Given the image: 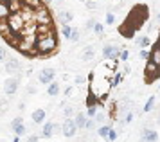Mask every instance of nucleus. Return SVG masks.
Wrapping results in <instances>:
<instances>
[{"label":"nucleus","instance_id":"obj_1","mask_svg":"<svg viewBox=\"0 0 160 142\" xmlns=\"http://www.w3.org/2000/svg\"><path fill=\"white\" fill-rule=\"evenodd\" d=\"M8 14L0 18V38L29 59L59 52V34L47 0H4Z\"/></svg>","mask_w":160,"mask_h":142},{"label":"nucleus","instance_id":"obj_2","mask_svg":"<svg viewBox=\"0 0 160 142\" xmlns=\"http://www.w3.org/2000/svg\"><path fill=\"white\" fill-rule=\"evenodd\" d=\"M149 18V9L146 4H135V6L130 9L128 16L124 18V22L119 25V34L122 38H135L137 31L142 29L144 22Z\"/></svg>","mask_w":160,"mask_h":142},{"label":"nucleus","instance_id":"obj_3","mask_svg":"<svg viewBox=\"0 0 160 142\" xmlns=\"http://www.w3.org/2000/svg\"><path fill=\"white\" fill-rule=\"evenodd\" d=\"M146 59L148 61H146V67H144V83L146 85H153L160 79V31Z\"/></svg>","mask_w":160,"mask_h":142},{"label":"nucleus","instance_id":"obj_4","mask_svg":"<svg viewBox=\"0 0 160 142\" xmlns=\"http://www.w3.org/2000/svg\"><path fill=\"white\" fill-rule=\"evenodd\" d=\"M18 85H20L18 78L11 76V78H8L4 81V92L8 94V95H13V94H16V90H18Z\"/></svg>","mask_w":160,"mask_h":142},{"label":"nucleus","instance_id":"obj_5","mask_svg":"<svg viewBox=\"0 0 160 142\" xmlns=\"http://www.w3.org/2000/svg\"><path fill=\"white\" fill-rule=\"evenodd\" d=\"M61 131H63V135L65 137H74L76 135V131H78V126H76V122L68 117V119H65V122H63Z\"/></svg>","mask_w":160,"mask_h":142},{"label":"nucleus","instance_id":"obj_6","mask_svg":"<svg viewBox=\"0 0 160 142\" xmlns=\"http://www.w3.org/2000/svg\"><path fill=\"white\" fill-rule=\"evenodd\" d=\"M54 78H56V70H54V68H43V70L38 74L40 83H43V85L51 83V81H54Z\"/></svg>","mask_w":160,"mask_h":142},{"label":"nucleus","instance_id":"obj_7","mask_svg":"<svg viewBox=\"0 0 160 142\" xmlns=\"http://www.w3.org/2000/svg\"><path fill=\"white\" fill-rule=\"evenodd\" d=\"M22 68V65L18 59L15 58H8V61H6V72L8 74H18V70Z\"/></svg>","mask_w":160,"mask_h":142},{"label":"nucleus","instance_id":"obj_8","mask_svg":"<svg viewBox=\"0 0 160 142\" xmlns=\"http://www.w3.org/2000/svg\"><path fill=\"white\" fill-rule=\"evenodd\" d=\"M11 128H13V131H15L18 137H22L27 129H25V126H23V119L22 117H15L13 119V122H11Z\"/></svg>","mask_w":160,"mask_h":142},{"label":"nucleus","instance_id":"obj_9","mask_svg":"<svg viewBox=\"0 0 160 142\" xmlns=\"http://www.w3.org/2000/svg\"><path fill=\"white\" fill-rule=\"evenodd\" d=\"M102 56L106 58V59H117L119 58V50H117L115 45H106L102 49Z\"/></svg>","mask_w":160,"mask_h":142},{"label":"nucleus","instance_id":"obj_10","mask_svg":"<svg viewBox=\"0 0 160 142\" xmlns=\"http://www.w3.org/2000/svg\"><path fill=\"white\" fill-rule=\"evenodd\" d=\"M45 117H47V114H45V110H42V108H38V110L32 112V121L36 122V124H42Z\"/></svg>","mask_w":160,"mask_h":142},{"label":"nucleus","instance_id":"obj_11","mask_svg":"<svg viewBox=\"0 0 160 142\" xmlns=\"http://www.w3.org/2000/svg\"><path fill=\"white\" fill-rule=\"evenodd\" d=\"M58 128V124L56 122H45V126H43V133L42 135L43 137H52V133H54V129Z\"/></svg>","mask_w":160,"mask_h":142},{"label":"nucleus","instance_id":"obj_12","mask_svg":"<svg viewBox=\"0 0 160 142\" xmlns=\"http://www.w3.org/2000/svg\"><path fill=\"white\" fill-rule=\"evenodd\" d=\"M157 139H158V135L153 129H148V131H144V135H142V142H155Z\"/></svg>","mask_w":160,"mask_h":142},{"label":"nucleus","instance_id":"obj_13","mask_svg":"<svg viewBox=\"0 0 160 142\" xmlns=\"http://www.w3.org/2000/svg\"><path fill=\"white\" fill-rule=\"evenodd\" d=\"M58 20L61 23H68V22L72 20V14L68 13V11H59L58 13Z\"/></svg>","mask_w":160,"mask_h":142},{"label":"nucleus","instance_id":"obj_14","mask_svg":"<svg viewBox=\"0 0 160 142\" xmlns=\"http://www.w3.org/2000/svg\"><path fill=\"white\" fill-rule=\"evenodd\" d=\"M74 122H76V126H78V128H87V126H88L87 117H85L83 114H79V115H78V117L74 119Z\"/></svg>","mask_w":160,"mask_h":142},{"label":"nucleus","instance_id":"obj_15","mask_svg":"<svg viewBox=\"0 0 160 142\" xmlns=\"http://www.w3.org/2000/svg\"><path fill=\"white\" fill-rule=\"evenodd\" d=\"M47 94H49V95H58V94H59V85L56 83V81H51V83H49Z\"/></svg>","mask_w":160,"mask_h":142},{"label":"nucleus","instance_id":"obj_16","mask_svg":"<svg viewBox=\"0 0 160 142\" xmlns=\"http://www.w3.org/2000/svg\"><path fill=\"white\" fill-rule=\"evenodd\" d=\"M9 58V50L4 47V45H0V63H6Z\"/></svg>","mask_w":160,"mask_h":142},{"label":"nucleus","instance_id":"obj_17","mask_svg":"<svg viewBox=\"0 0 160 142\" xmlns=\"http://www.w3.org/2000/svg\"><path fill=\"white\" fill-rule=\"evenodd\" d=\"M137 43L140 45V47H148L151 42H149V38H148V36H138V38H137Z\"/></svg>","mask_w":160,"mask_h":142},{"label":"nucleus","instance_id":"obj_18","mask_svg":"<svg viewBox=\"0 0 160 142\" xmlns=\"http://www.w3.org/2000/svg\"><path fill=\"white\" fill-rule=\"evenodd\" d=\"M70 33H72V29L68 27V23H61V34L67 36V38H70Z\"/></svg>","mask_w":160,"mask_h":142},{"label":"nucleus","instance_id":"obj_19","mask_svg":"<svg viewBox=\"0 0 160 142\" xmlns=\"http://www.w3.org/2000/svg\"><path fill=\"white\" fill-rule=\"evenodd\" d=\"M153 104H155V97H149V101H148V104L144 106V112H149L153 108Z\"/></svg>","mask_w":160,"mask_h":142},{"label":"nucleus","instance_id":"obj_20","mask_svg":"<svg viewBox=\"0 0 160 142\" xmlns=\"http://www.w3.org/2000/svg\"><path fill=\"white\" fill-rule=\"evenodd\" d=\"M108 133H110V128H108V126H102V128L99 129V135H101V137H108Z\"/></svg>","mask_w":160,"mask_h":142},{"label":"nucleus","instance_id":"obj_21","mask_svg":"<svg viewBox=\"0 0 160 142\" xmlns=\"http://www.w3.org/2000/svg\"><path fill=\"white\" fill-rule=\"evenodd\" d=\"M92 56H94V50H92V49L85 50V54H83V58H85V59H92Z\"/></svg>","mask_w":160,"mask_h":142},{"label":"nucleus","instance_id":"obj_22","mask_svg":"<svg viewBox=\"0 0 160 142\" xmlns=\"http://www.w3.org/2000/svg\"><path fill=\"white\" fill-rule=\"evenodd\" d=\"M94 31H95V34H101L102 33V25L101 23H94Z\"/></svg>","mask_w":160,"mask_h":142},{"label":"nucleus","instance_id":"obj_23","mask_svg":"<svg viewBox=\"0 0 160 142\" xmlns=\"http://www.w3.org/2000/svg\"><path fill=\"white\" fill-rule=\"evenodd\" d=\"M106 139H108V140H115V139H117V133L110 129V133H108V137H106Z\"/></svg>","mask_w":160,"mask_h":142},{"label":"nucleus","instance_id":"obj_24","mask_svg":"<svg viewBox=\"0 0 160 142\" xmlns=\"http://www.w3.org/2000/svg\"><path fill=\"white\" fill-rule=\"evenodd\" d=\"M78 38H79V34H78V31H72V33H70V40H74V42H76Z\"/></svg>","mask_w":160,"mask_h":142},{"label":"nucleus","instance_id":"obj_25","mask_svg":"<svg viewBox=\"0 0 160 142\" xmlns=\"http://www.w3.org/2000/svg\"><path fill=\"white\" fill-rule=\"evenodd\" d=\"M95 112H97V108H95V106L88 108V115H90V117H92V115H95Z\"/></svg>","mask_w":160,"mask_h":142},{"label":"nucleus","instance_id":"obj_26","mask_svg":"<svg viewBox=\"0 0 160 142\" xmlns=\"http://www.w3.org/2000/svg\"><path fill=\"white\" fill-rule=\"evenodd\" d=\"M106 23H113V14H106Z\"/></svg>","mask_w":160,"mask_h":142},{"label":"nucleus","instance_id":"obj_27","mask_svg":"<svg viewBox=\"0 0 160 142\" xmlns=\"http://www.w3.org/2000/svg\"><path fill=\"white\" fill-rule=\"evenodd\" d=\"M148 54H149V52H148L146 49H142V50H140V58H144V59H146V58H148Z\"/></svg>","mask_w":160,"mask_h":142},{"label":"nucleus","instance_id":"obj_28","mask_svg":"<svg viewBox=\"0 0 160 142\" xmlns=\"http://www.w3.org/2000/svg\"><path fill=\"white\" fill-rule=\"evenodd\" d=\"M27 142H38V137H36V135L29 137V139H27Z\"/></svg>","mask_w":160,"mask_h":142},{"label":"nucleus","instance_id":"obj_29","mask_svg":"<svg viewBox=\"0 0 160 142\" xmlns=\"http://www.w3.org/2000/svg\"><path fill=\"white\" fill-rule=\"evenodd\" d=\"M87 6L90 7V9H95V7H97V6H95V4H94V2H87Z\"/></svg>","mask_w":160,"mask_h":142},{"label":"nucleus","instance_id":"obj_30","mask_svg":"<svg viewBox=\"0 0 160 142\" xmlns=\"http://www.w3.org/2000/svg\"><path fill=\"white\" fill-rule=\"evenodd\" d=\"M65 115H67V117H68V115H72V108H67V110H65Z\"/></svg>","mask_w":160,"mask_h":142},{"label":"nucleus","instance_id":"obj_31","mask_svg":"<svg viewBox=\"0 0 160 142\" xmlns=\"http://www.w3.org/2000/svg\"><path fill=\"white\" fill-rule=\"evenodd\" d=\"M121 59H128V52H122L121 54Z\"/></svg>","mask_w":160,"mask_h":142},{"label":"nucleus","instance_id":"obj_32","mask_svg":"<svg viewBox=\"0 0 160 142\" xmlns=\"http://www.w3.org/2000/svg\"><path fill=\"white\" fill-rule=\"evenodd\" d=\"M59 2H61V0H59Z\"/></svg>","mask_w":160,"mask_h":142}]
</instances>
